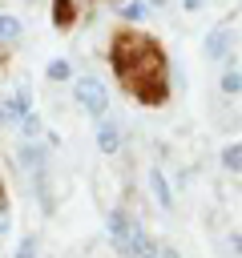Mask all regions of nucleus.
Masks as SVG:
<instances>
[{"label":"nucleus","instance_id":"f257e3e1","mask_svg":"<svg viewBox=\"0 0 242 258\" xmlns=\"http://www.w3.org/2000/svg\"><path fill=\"white\" fill-rule=\"evenodd\" d=\"M109 64L129 97L141 105H165L169 97V60L161 44L137 28H121L109 44Z\"/></svg>","mask_w":242,"mask_h":258},{"label":"nucleus","instance_id":"f03ea898","mask_svg":"<svg viewBox=\"0 0 242 258\" xmlns=\"http://www.w3.org/2000/svg\"><path fill=\"white\" fill-rule=\"evenodd\" d=\"M73 101H77V109L89 113L93 121L109 117V89H105V81H101L97 73H81V77H73Z\"/></svg>","mask_w":242,"mask_h":258},{"label":"nucleus","instance_id":"7ed1b4c3","mask_svg":"<svg viewBox=\"0 0 242 258\" xmlns=\"http://www.w3.org/2000/svg\"><path fill=\"white\" fill-rule=\"evenodd\" d=\"M16 169L24 177L40 173V169H52V145H48V133L40 141H20L16 145Z\"/></svg>","mask_w":242,"mask_h":258},{"label":"nucleus","instance_id":"20e7f679","mask_svg":"<svg viewBox=\"0 0 242 258\" xmlns=\"http://www.w3.org/2000/svg\"><path fill=\"white\" fill-rule=\"evenodd\" d=\"M28 189H32L36 210H40L44 218H52V214H56V206H60V194H56V173H52V169L32 173V177H28Z\"/></svg>","mask_w":242,"mask_h":258},{"label":"nucleus","instance_id":"39448f33","mask_svg":"<svg viewBox=\"0 0 242 258\" xmlns=\"http://www.w3.org/2000/svg\"><path fill=\"white\" fill-rule=\"evenodd\" d=\"M28 113H32V89L28 85H16L8 97H0V129L20 125Z\"/></svg>","mask_w":242,"mask_h":258},{"label":"nucleus","instance_id":"423d86ee","mask_svg":"<svg viewBox=\"0 0 242 258\" xmlns=\"http://www.w3.org/2000/svg\"><path fill=\"white\" fill-rule=\"evenodd\" d=\"M93 125H97V129H93L97 153H101V157H117V153H121V145H125V129H121V121L101 117V121H93Z\"/></svg>","mask_w":242,"mask_h":258},{"label":"nucleus","instance_id":"0eeeda50","mask_svg":"<svg viewBox=\"0 0 242 258\" xmlns=\"http://www.w3.org/2000/svg\"><path fill=\"white\" fill-rule=\"evenodd\" d=\"M133 226H137V218L125 210V206H113L109 214H105V238H109V246L121 254V246L129 242V234H133Z\"/></svg>","mask_w":242,"mask_h":258},{"label":"nucleus","instance_id":"6e6552de","mask_svg":"<svg viewBox=\"0 0 242 258\" xmlns=\"http://www.w3.org/2000/svg\"><path fill=\"white\" fill-rule=\"evenodd\" d=\"M202 52H206L210 60L226 64V60L234 56V28H230V24H214V28L206 32V40H202Z\"/></svg>","mask_w":242,"mask_h":258},{"label":"nucleus","instance_id":"1a4fd4ad","mask_svg":"<svg viewBox=\"0 0 242 258\" xmlns=\"http://www.w3.org/2000/svg\"><path fill=\"white\" fill-rule=\"evenodd\" d=\"M145 185H149V198H153V202H157V206H161L165 214H169V210L177 206V194H173V181L165 177V169H161V165H153V169L145 173Z\"/></svg>","mask_w":242,"mask_h":258},{"label":"nucleus","instance_id":"9d476101","mask_svg":"<svg viewBox=\"0 0 242 258\" xmlns=\"http://www.w3.org/2000/svg\"><path fill=\"white\" fill-rule=\"evenodd\" d=\"M97 0H52V24L56 28H73Z\"/></svg>","mask_w":242,"mask_h":258},{"label":"nucleus","instance_id":"9b49d317","mask_svg":"<svg viewBox=\"0 0 242 258\" xmlns=\"http://www.w3.org/2000/svg\"><path fill=\"white\" fill-rule=\"evenodd\" d=\"M218 93H222L226 101H238V97H242V69H238L234 56H230V60L222 64V73H218Z\"/></svg>","mask_w":242,"mask_h":258},{"label":"nucleus","instance_id":"f8f14e48","mask_svg":"<svg viewBox=\"0 0 242 258\" xmlns=\"http://www.w3.org/2000/svg\"><path fill=\"white\" fill-rule=\"evenodd\" d=\"M24 40V20L16 16V12H0V48L8 52V48H16Z\"/></svg>","mask_w":242,"mask_h":258},{"label":"nucleus","instance_id":"ddd939ff","mask_svg":"<svg viewBox=\"0 0 242 258\" xmlns=\"http://www.w3.org/2000/svg\"><path fill=\"white\" fill-rule=\"evenodd\" d=\"M117 16H121L129 28H137V24L149 20V4H145V0H121V4H117Z\"/></svg>","mask_w":242,"mask_h":258},{"label":"nucleus","instance_id":"4468645a","mask_svg":"<svg viewBox=\"0 0 242 258\" xmlns=\"http://www.w3.org/2000/svg\"><path fill=\"white\" fill-rule=\"evenodd\" d=\"M73 77H77V69H73L69 56H52V60L44 64V81H52V85H65V81H73Z\"/></svg>","mask_w":242,"mask_h":258},{"label":"nucleus","instance_id":"2eb2a0df","mask_svg":"<svg viewBox=\"0 0 242 258\" xmlns=\"http://www.w3.org/2000/svg\"><path fill=\"white\" fill-rule=\"evenodd\" d=\"M218 161H222L226 173H242V141H226L222 153H218Z\"/></svg>","mask_w":242,"mask_h":258},{"label":"nucleus","instance_id":"dca6fc26","mask_svg":"<svg viewBox=\"0 0 242 258\" xmlns=\"http://www.w3.org/2000/svg\"><path fill=\"white\" fill-rule=\"evenodd\" d=\"M40 137H44V117L32 109V113L20 121V141H40Z\"/></svg>","mask_w":242,"mask_h":258},{"label":"nucleus","instance_id":"f3484780","mask_svg":"<svg viewBox=\"0 0 242 258\" xmlns=\"http://www.w3.org/2000/svg\"><path fill=\"white\" fill-rule=\"evenodd\" d=\"M12 258H40V234H24L12 250Z\"/></svg>","mask_w":242,"mask_h":258},{"label":"nucleus","instance_id":"a211bd4d","mask_svg":"<svg viewBox=\"0 0 242 258\" xmlns=\"http://www.w3.org/2000/svg\"><path fill=\"white\" fill-rule=\"evenodd\" d=\"M222 254H226V258H242V230H230V234L222 238Z\"/></svg>","mask_w":242,"mask_h":258},{"label":"nucleus","instance_id":"6ab92c4d","mask_svg":"<svg viewBox=\"0 0 242 258\" xmlns=\"http://www.w3.org/2000/svg\"><path fill=\"white\" fill-rule=\"evenodd\" d=\"M12 234V210H8V198H4V185H0V238Z\"/></svg>","mask_w":242,"mask_h":258},{"label":"nucleus","instance_id":"aec40b11","mask_svg":"<svg viewBox=\"0 0 242 258\" xmlns=\"http://www.w3.org/2000/svg\"><path fill=\"white\" fill-rule=\"evenodd\" d=\"M157 258H182V250H177L173 242H161V254H157Z\"/></svg>","mask_w":242,"mask_h":258},{"label":"nucleus","instance_id":"412c9836","mask_svg":"<svg viewBox=\"0 0 242 258\" xmlns=\"http://www.w3.org/2000/svg\"><path fill=\"white\" fill-rule=\"evenodd\" d=\"M202 8H206V0H182V12H190V16L202 12Z\"/></svg>","mask_w":242,"mask_h":258},{"label":"nucleus","instance_id":"4be33fe9","mask_svg":"<svg viewBox=\"0 0 242 258\" xmlns=\"http://www.w3.org/2000/svg\"><path fill=\"white\" fill-rule=\"evenodd\" d=\"M145 4H149V12H157V8H165L169 0H145Z\"/></svg>","mask_w":242,"mask_h":258},{"label":"nucleus","instance_id":"5701e85b","mask_svg":"<svg viewBox=\"0 0 242 258\" xmlns=\"http://www.w3.org/2000/svg\"><path fill=\"white\" fill-rule=\"evenodd\" d=\"M0 73H4V48H0Z\"/></svg>","mask_w":242,"mask_h":258},{"label":"nucleus","instance_id":"b1692460","mask_svg":"<svg viewBox=\"0 0 242 258\" xmlns=\"http://www.w3.org/2000/svg\"><path fill=\"white\" fill-rule=\"evenodd\" d=\"M28 4H36V0H28Z\"/></svg>","mask_w":242,"mask_h":258}]
</instances>
